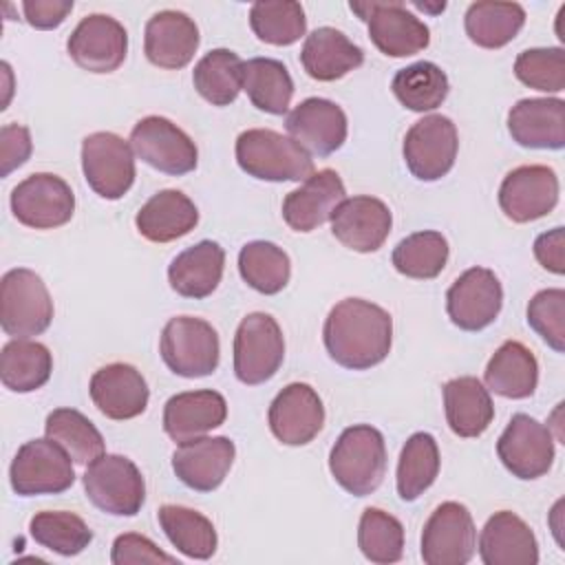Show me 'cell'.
<instances>
[{
	"mask_svg": "<svg viewBox=\"0 0 565 565\" xmlns=\"http://www.w3.org/2000/svg\"><path fill=\"white\" fill-rule=\"evenodd\" d=\"M477 547L472 514L463 503L446 501L435 508L422 532L426 565H466Z\"/></svg>",
	"mask_w": 565,
	"mask_h": 565,
	"instance_id": "cell-14",
	"label": "cell"
},
{
	"mask_svg": "<svg viewBox=\"0 0 565 565\" xmlns=\"http://www.w3.org/2000/svg\"><path fill=\"white\" fill-rule=\"evenodd\" d=\"M130 148L143 163L172 177L192 172L199 161L194 141L177 124L159 115L143 117L135 124Z\"/></svg>",
	"mask_w": 565,
	"mask_h": 565,
	"instance_id": "cell-11",
	"label": "cell"
},
{
	"mask_svg": "<svg viewBox=\"0 0 565 565\" xmlns=\"http://www.w3.org/2000/svg\"><path fill=\"white\" fill-rule=\"evenodd\" d=\"M53 371L51 351L26 338H13L0 353V380L13 393L42 388Z\"/></svg>",
	"mask_w": 565,
	"mask_h": 565,
	"instance_id": "cell-35",
	"label": "cell"
},
{
	"mask_svg": "<svg viewBox=\"0 0 565 565\" xmlns=\"http://www.w3.org/2000/svg\"><path fill=\"white\" fill-rule=\"evenodd\" d=\"M82 170L95 194L117 201L132 188L135 152L115 132H93L82 141Z\"/></svg>",
	"mask_w": 565,
	"mask_h": 565,
	"instance_id": "cell-10",
	"label": "cell"
},
{
	"mask_svg": "<svg viewBox=\"0 0 565 565\" xmlns=\"http://www.w3.org/2000/svg\"><path fill=\"white\" fill-rule=\"evenodd\" d=\"M236 457L234 441L227 437H199L179 444L172 452V470L188 488L196 492L216 490Z\"/></svg>",
	"mask_w": 565,
	"mask_h": 565,
	"instance_id": "cell-22",
	"label": "cell"
},
{
	"mask_svg": "<svg viewBox=\"0 0 565 565\" xmlns=\"http://www.w3.org/2000/svg\"><path fill=\"white\" fill-rule=\"evenodd\" d=\"M11 212L26 227L53 230L71 221L75 194L62 177L35 172L13 188Z\"/></svg>",
	"mask_w": 565,
	"mask_h": 565,
	"instance_id": "cell-12",
	"label": "cell"
},
{
	"mask_svg": "<svg viewBox=\"0 0 565 565\" xmlns=\"http://www.w3.org/2000/svg\"><path fill=\"white\" fill-rule=\"evenodd\" d=\"M9 481L15 494H60L75 481L68 452L53 439H31L22 444L11 461Z\"/></svg>",
	"mask_w": 565,
	"mask_h": 565,
	"instance_id": "cell-7",
	"label": "cell"
},
{
	"mask_svg": "<svg viewBox=\"0 0 565 565\" xmlns=\"http://www.w3.org/2000/svg\"><path fill=\"white\" fill-rule=\"evenodd\" d=\"M243 88L249 102L269 115H285L294 97V79L287 66L271 57L243 62Z\"/></svg>",
	"mask_w": 565,
	"mask_h": 565,
	"instance_id": "cell-36",
	"label": "cell"
},
{
	"mask_svg": "<svg viewBox=\"0 0 565 565\" xmlns=\"http://www.w3.org/2000/svg\"><path fill=\"white\" fill-rule=\"evenodd\" d=\"M236 161L243 172L260 181H307L313 159L291 137L269 128H252L236 139Z\"/></svg>",
	"mask_w": 565,
	"mask_h": 565,
	"instance_id": "cell-3",
	"label": "cell"
},
{
	"mask_svg": "<svg viewBox=\"0 0 565 565\" xmlns=\"http://www.w3.org/2000/svg\"><path fill=\"white\" fill-rule=\"evenodd\" d=\"M88 393L99 413L110 419H132L141 415L150 397L143 375L126 362L97 369L90 377Z\"/></svg>",
	"mask_w": 565,
	"mask_h": 565,
	"instance_id": "cell-23",
	"label": "cell"
},
{
	"mask_svg": "<svg viewBox=\"0 0 565 565\" xmlns=\"http://www.w3.org/2000/svg\"><path fill=\"white\" fill-rule=\"evenodd\" d=\"M199 26L188 13L166 9L146 22L143 51L150 64L177 71L190 64L199 49Z\"/></svg>",
	"mask_w": 565,
	"mask_h": 565,
	"instance_id": "cell-24",
	"label": "cell"
},
{
	"mask_svg": "<svg viewBox=\"0 0 565 565\" xmlns=\"http://www.w3.org/2000/svg\"><path fill=\"white\" fill-rule=\"evenodd\" d=\"M84 490L95 508L113 516H135L146 501V483L124 455H102L84 472Z\"/></svg>",
	"mask_w": 565,
	"mask_h": 565,
	"instance_id": "cell-6",
	"label": "cell"
},
{
	"mask_svg": "<svg viewBox=\"0 0 565 565\" xmlns=\"http://www.w3.org/2000/svg\"><path fill=\"white\" fill-rule=\"evenodd\" d=\"M479 556L486 565H536L539 543L521 516L501 510L486 521L479 534Z\"/></svg>",
	"mask_w": 565,
	"mask_h": 565,
	"instance_id": "cell-28",
	"label": "cell"
},
{
	"mask_svg": "<svg viewBox=\"0 0 565 565\" xmlns=\"http://www.w3.org/2000/svg\"><path fill=\"white\" fill-rule=\"evenodd\" d=\"M497 455L516 479H539L554 463L552 430L539 419L516 413L497 441Z\"/></svg>",
	"mask_w": 565,
	"mask_h": 565,
	"instance_id": "cell-15",
	"label": "cell"
},
{
	"mask_svg": "<svg viewBox=\"0 0 565 565\" xmlns=\"http://www.w3.org/2000/svg\"><path fill=\"white\" fill-rule=\"evenodd\" d=\"M558 203V177L547 166H519L499 188V205L514 223H530L550 214Z\"/></svg>",
	"mask_w": 565,
	"mask_h": 565,
	"instance_id": "cell-18",
	"label": "cell"
},
{
	"mask_svg": "<svg viewBox=\"0 0 565 565\" xmlns=\"http://www.w3.org/2000/svg\"><path fill=\"white\" fill-rule=\"evenodd\" d=\"M486 384L501 397L525 399L536 391L539 384V362L534 353L516 342H503L486 366Z\"/></svg>",
	"mask_w": 565,
	"mask_h": 565,
	"instance_id": "cell-33",
	"label": "cell"
},
{
	"mask_svg": "<svg viewBox=\"0 0 565 565\" xmlns=\"http://www.w3.org/2000/svg\"><path fill=\"white\" fill-rule=\"evenodd\" d=\"M391 210L375 196L344 199L331 214L333 236L344 247L360 254L380 249L391 234Z\"/></svg>",
	"mask_w": 565,
	"mask_h": 565,
	"instance_id": "cell-21",
	"label": "cell"
},
{
	"mask_svg": "<svg viewBox=\"0 0 565 565\" xmlns=\"http://www.w3.org/2000/svg\"><path fill=\"white\" fill-rule=\"evenodd\" d=\"M73 11V0H24V20L35 29H55Z\"/></svg>",
	"mask_w": 565,
	"mask_h": 565,
	"instance_id": "cell-51",
	"label": "cell"
},
{
	"mask_svg": "<svg viewBox=\"0 0 565 565\" xmlns=\"http://www.w3.org/2000/svg\"><path fill=\"white\" fill-rule=\"evenodd\" d=\"M267 422L278 441L305 446L322 430L324 406L309 384L291 382L269 404Z\"/></svg>",
	"mask_w": 565,
	"mask_h": 565,
	"instance_id": "cell-19",
	"label": "cell"
},
{
	"mask_svg": "<svg viewBox=\"0 0 565 565\" xmlns=\"http://www.w3.org/2000/svg\"><path fill=\"white\" fill-rule=\"evenodd\" d=\"M393 95L397 102L415 113L435 110L448 97V77L433 62H415L406 68H399L391 82Z\"/></svg>",
	"mask_w": 565,
	"mask_h": 565,
	"instance_id": "cell-41",
	"label": "cell"
},
{
	"mask_svg": "<svg viewBox=\"0 0 565 565\" xmlns=\"http://www.w3.org/2000/svg\"><path fill=\"white\" fill-rule=\"evenodd\" d=\"M46 437L60 444L75 463H90L104 455V437L95 424L75 408H55L44 424Z\"/></svg>",
	"mask_w": 565,
	"mask_h": 565,
	"instance_id": "cell-42",
	"label": "cell"
},
{
	"mask_svg": "<svg viewBox=\"0 0 565 565\" xmlns=\"http://www.w3.org/2000/svg\"><path fill=\"white\" fill-rule=\"evenodd\" d=\"M227 417V402L212 388L172 395L163 406V430L172 441H192L218 428Z\"/></svg>",
	"mask_w": 565,
	"mask_h": 565,
	"instance_id": "cell-27",
	"label": "cell"
},
{
	"mask_svg": "<svg viewBox=\"0 0 565 565\" xmlns=\"http://www.w3.org/2000/svg\"><path fill=\"white\" fill-rule=\"evenodd\" d=\"M33 143L31 132L26 126L20 124H4L0 128V161H2V177H9L15 168L26 163L31 157Z\"/></svg>",
	"mask_w": 565,
	"mask_h": 565,
	"instance_id": "cell-50",
	"label": "cell"
},
{
	"mask_svg": "<svg viewBox=\"0 0 565 565\" xmlns=\"http://www.w3.org/2000/svg\"><path fill=\"white\" fill-rule=\"evenodd\" d=\"M166 366L181 377H205L216 371L221 358L218 333L214 327L194 316L170 318L159 342Z\"/></svg>",
	"mask_w": 565,
	"mask_h": 565,
	"instance_id": "cell-5",
	"label": "cell"
},
{
	"mask_svg": "<svg viewBox=\"0 0 565 565\" xmlns=\"http://www.w3.org/2000/svg\"><path fill=\"white\" fill-rule=\"evenodd\" d=\"M199 223V210L181 190H161L152 194L135 216L139 234L152 243H170Z\"/></svg>",
	"mask_w": 565,
	"mask_h": 565,
	"instance_id": "cell-31",
	"label": "cell"
},
{
	"mask_svg": "<svg viewBox=\"0 0 565 565\" xmlns=\"http://www.w3.org/2000/svg\"><path fill=\"white\" fill-rule=\"evenodd\" d=\"M457 128L446 115H426L404 137V161L419 181L446 177L457 159Z\"/></svg>",
	"mask_w": 565,
	"mask_h": 565,
	"instance_id": "cell-13",
	"label": "cell"
},
{
	"mask_svg": "<svg viewBox=\"0 0 565 565\" xmlns=\"http://www.w3.org/2000/svg\"><path fill=\"white\" fill-rule=\"evenodd\" d=\"M446 422L457 437H479L494 419V404L488 388L472 375L444 384Z\"/></svg>",
	"mask_w": 565,
	"mask_h": 565,
	"instance_id": "cell-32",
	"label": "cell"
},
{
	"mask_svg": "<svg viewBox=\"0 0 565 565\" xmlns=\"http://www.w3.org/2000/svg\"><path fill=\"white\" fill-rule=\"evenodd\" d=\"M157 516L168 541L188 558L205 561L216 552V545H218L216 530L212 521L201 512L168 503L159 508Z\"/></svg>",
	"mask_w": 565,
	"mask_h": 565,
	"instance_id": "cell-37",
	"label": "cell"
},
{
	"mask_svg": "<svg viewBox=\"0 0 565 565\" xmlns=\"http://www.w3.org/2000/svg\"><path fill=\"white\" fill-rule=\"evenodd\" d=\"M508 130L523 148L561 150L565 146V102L558 97H527L508 113Z\"/></svg>",
	"mask_w": 565,
	"mask_h": 565,
	"instance_id": "cell-25",
	"label": "cell"
},
{
	"mask_svg": "<svg viewBox=\"0 0 565 565\" xmlns=\"http://www.w3.org/2000/svg\"><path fill=\"white\" fill-rule=\"evenodd\" d=\"M192 82L212 106H230L243 88V60L230 49H214L196 62Z\"/></svg>",
	"mask_w": 565,
	"mask_h": 565,
	"instance_id": "cell-38",
	"label": "cell"
},
{
	"mask_svg": "<svg viewBox=\"0 0 565 565\" xmlns=\"http://www.w3.org/2000/svg\"><path fill=\"white\" fill-rule=\"evenodd\" d=\"M358 547L371 563H397L404 554V527L393 514L366 508L358 525Z\"/></svg>",
	"mask_w": 565,
	"mask_h": 565,
	"instance_id": "cell-46",
	"label": "cell"
},
{
	"mask_svg": "<svg viewBox=\"0 0 565 565\" xmlns=\"http://www.w3.org/2000/svg\"><path fill=\"white\" fill-rule=\"evenodd\" d=\"M525 24V9L516 2L481 0L466 11L463 26L468 38L483 49H501L512 42Z\"/></svg>",
	"mask_w": 565,
	"mask_h": 565,
	"instance_id": "cell-34",
	"label": "cell"
},
{
	"mask_svg": "<svg viewBox=\"0 0 565 565\" xmlns=\"http://www.w3.org/2000/svg\"><path fill=\"white\" fill-rule=\"evenodd\" d=\"M66 49L79 68L88 73H113L126 60L128 33L119 20L90 13L73 29Z\"/></svg>",
	"mask_w": 565,
	"mask_h": 565,
	"instance_id": "cell-17",
	"label": "cell"
},
{
	"mask_svg": "<svg viewBox=\"0 0 565 565\" xmlns=\"http://www.w3.org/2000/svg\"><path fill=\"white\" fill-rule=\"evenodd\" d=\"M415 7H417V9H424V11H433V13H437V11H444V9H446V2H437V4H426V2H415Z\"/></svg>",
	"mask_w": 565,
	"mask_h": 565,
	"instance_id": "cell-53",
	"label": "cell"
},
{
	"mask_svg": "<svg viewBox=\"0 0 565 565\" xmlns=\"http://www.w3.org/2000/svg\"><path fill=\"white\" fill-rule=\"evenodd\" d=\"M300 62L309 77L318 82H335L362 66L364 51L342 31L333 26H320L305 38Z\"/></svg>",
	"mask_w": 565,
	"mask_h": 565,
	"instance_id": "cell-29",
	"label": "cell"
},
{
	"mask_svg": "<svg viewBox=\"0 0 565 565\" xmlns=\"http://www.w3.org/2000/svg\"><path fill=\"white\" fill-rule=\"evenodd\" d=\"M238 271L252 289L274 296L287 287L291 263L287 252L276 243L252 241L238 252Z\"/></svg>",
	"mask_w": 565,
	"mask_h": 565,
	"instance_id": "cell-40",
	"label": "cell"
},
{
	"mask_svg": "<svg viewBox=\"0 0 565 565\" xmlns=\"http://www.w3.org/2000/svg\"><path fill=\"white\" fill-rule=\"evenodd\" d=\"M53 300L44 280L26 269H9L0 280V327L11 338H31L49 329Z\"/></svg>",
	"mask_w": 565,
	"mask_h": 565,
	"instance_id": "cell-4",
	"label": "cell"
},
{
	"mask_svg": "<svg viewBox=\"0 0 565 565\" xmlns=\"http://www.w3.org/2000/svg\"><path fill=\"white\" fill-rule=\"evenodd\" d=\"M285 128L302 150L316 157H329L347 141V115L324 97L302 99L287 115Z\"/></svg>",
	"mask_w": 565,
	"mask_h": 565,
	"instance_id": "cell-20",
	"label": "cell"
},
{
	"mask_svg": "<svg viewBox=\"0 0 565 565\" xmlns=\"http://www.w3.org/2000/svg\"><path fill=\"white\" fill-rule=\"evenodd\" d=\"M366 26L371 42L388 57H408L424 51L430 42L428 26L406 9L404 2H351Z\"/></svg>",
	"mask_w": 565,
	"mask_h": 565,
	"instance_id": "cell-9",
	"label": "cell"
},
{
	"mask_svg": "<svg viewBox=\"0 0 565 565\" xmlns=\"http://www.w3.org/2000/svg\"><path fill=\"white\" fill-rule=\"evenodd\" d=\"M225 252L214 241H201L177 254L168 267L170 287L183 298H207L221 282Z\"/></svg>",
	"mask_w": 565,
	"mask_h": 565,
	"instance_id": "cell-30",
	"label": "cell"
},
{
	"mask_svg": "<svg viewBox=\"0 0 565 565\" xmlns=\"http://www.w3.org/2000/svg\"><path fill=\"white\" fill-rule=\"evenodd\" d=\"M29 530L35 543L60 556H75L93 541V532L84 519L64 510L38 512L31 519Z\"/></svg>",
	"mask_w": 565,
	"mask_h": 565,
	"instance_id": "cell-45",
	"label": "cell"
},
{
	"mask_svg": "<svg viewBox=\"0 0 565 565\" xmlns=\"http://www.w3.org/2000/svg\"><path fill=\"white\" fill-rule=\"evenodd\" d=\"M285 360V340L278 322L263 311L245 316L234 335V373L256 386L276 375Z\"/></svg>",
	"mask_w": 565,
	"mask_h": 565,
	"instance_id": "cell-8",
	"label": "cell"
},
{
	"mask_svg": "<svg viewBox=\"0 0 565 565\" xmlns=\"http://www.w3.org/2000/svg\"><path fill=\"white\" fill-rule=\"evenodd\" d=\"M249 24L258 40L274 46H289L307 31V18L300 2L263 0L249 9Z\"/></svg>",
	"mask_w": 565,
	"mask_h": 565,
	"instance_id": "cell-44",
	"label": "cell"
},
{
	"mask_svg": "<svg viewBox=\"0 0 565 565\" xmlns=\"http://www.w3.org/2000/svg\"><path fill=\"white\" fill-rule=\"evenodd\" d=\"M391 260L402 276L430 280L439 276L448 263V241L433 230L408 234L395 245Z\"/></svg>",
	"mask_w": 565,
	"mask_h": 565,
	"instance_id": "cell-43",
	"label": "cell"
},
{
	"mask_svg": "<svg viewBox=\"0 0 565 565\" xmlns=\"http://www.w3.org/2000/svg\"><path fill=\"white\" fill-rule=\"evenodd\" d=\"M439 475V448L430 433H415L406 439L397 461V494L415 501Z\"/></svg>",
	"mask_w": 565,
	"mask_h": 565,
	"instance_id": "cell-39",
	"label": "cell"
},
{
	"mask_svg": "<svg viewBox=\"0 0 565 565\" xmlns=\"http://www.w3.org/2000/svg\"><path fill=\"white\" fill-rule=\"evenodd\" d=\"M322 340L335 364L364 371L386 360L393 342V320L375 302L344 298L329 311Z\"/></svg>",
	"mask_w": 565,
	"mask_h": 565,
	"instance_id": "cell-1",
	"label": "cell"
},
{
	"mask_svg": "<svg viewBox=\"0 0 565 565\" xmlns=\"http://www.w3.org/2000/svg\"><path fill=\"white\" fill-rule=\"evenodd\" d=\"M503 305V287L492 269H466L446 294V311L455 327L463 331H481L490 327Z\"/></svg>",
	"mask_w": 565,
	"mask_h": 565,
	"instance_id": "cell-16",
	"label": "cell"
},
{
	"mask_svg": "<svg viewBox=\"0 0 565 565\" xmlns=\"http://www.w3.org/2000/svg\"><path fill=\"white\" fill-rule=\"evenodd\" d=\"M110 561L115 565H135V563H168L174 565L177 558L161 552L148 536L128 532V534H119L113 543V552H110Z\"/></svg>",
	"mask_w": 565,
	"mask_h": 565,
	"instance_id": "cell-49",
	"label": "cell"
},
{
	"mask_svg": "<svg viewBox=\"0 0 565 565\" xmlns=\"http://www.w3.org/2000/svg\"><path fill=\"white\" fill-rule=\"evenodd\" d=\"M527 324L556 351H565V291L543 289L527 305Z\"/></svg>",
	"mask_w": 565,
	"mask_h": 565,
	"instance_id": "cell-48",
	"label": "cell"
},
{
	"mask_svg": "<svg viewBox=\"0 0 565 565\" xmlns=\"http://www.w3.org/2000/svg\"><path fill=\"white\" fill-rule=\"evenodd\" d=\"M329 470L353 497L375 492L386 472V444L382 433L369 424L344 428L331 448Z\"/></svg>",
	"mask_w": 565,
	"mask_h": 565,
	"instance_id": "cell-2",
	"label": "cell"
},
{
	"mask_svg": "<svg viewBox=\"0 0 565 565\" xmlns=\"http://www.w3.org/2000/svg\"><path fill=\"white\" fill-rule=\"evenodd\" d=\"M344 194V183L335 170H318L285 196L282 218L296 232H311L331 218Z\"/></svg>",
	"mask_w": 565,
	"mask_h": 565,
	"instance_id": "cell-26",
	"label": "cell"
},
{
	"mask_svg": "<svg viewBox=\"0 0 565 565\" xmlns=\"http://www.w3.org/2000/svg\"><path fill=\"white\" fill-rule=\"evenodd\" d=\"M534 256L547 271L561 276L565 271V234H563V227H554L550 232H543L534 241Z\"/></svg>",
	"mask_w": 565,
	"mask_h": 565,
	"instance_id": "cell-52",
	"label": "cell"
},
{
	"mask_svg": "<svg viewBox=\"0 0 565 565\" xmlns=\"http://www.w3.org/2000/svg\"><path fill=\"white\" fill-rule=\"evenodd\" d=\"M514 75L534 90L561 93L565 88V51L561 46L525 49L514 60Z\"/></svg>",
	"mask_w": 565,
	"mask_h": 565,
	"instance_id": "cell-47",
	"label": "cell"
}]
</instances>
